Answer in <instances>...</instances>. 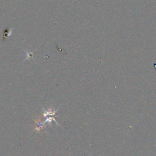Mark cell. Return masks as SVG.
Listing matches in <instances>:
<instances>
[{"instance_id": "obj_1", "label": "cell", "mask_w": 156, "mask_h": 156, "mask_svg": "<svg viewBox=\"0 0 156 156\" xmlns=\"http://www.w3.org/2000/svg\"><path fill=\"white\" fill-rule=\"evenodd\" d=\"M43 109V116H50V115H54L55 113H56L57 111L55 110H44L43 108H42Z\"/></svg>"}]
</instances>
